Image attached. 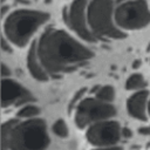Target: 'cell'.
Returning <instances> with one entry per match:
<instances>
[{
	"label": "cell",
	"instance_id": "cell-1",
	"mask_svg": "<svg viewBox=\"0 0 150 150\" xmlns=\"http://www.w3.org/2000/svg\"><path fill=\"white\" fill-rule=\"evenodd\" d=\"M39 60L47 74L59 76L71 71L93 56V52L62 29L46 30L36 42Z\"/></svg>",
	"mask_w": 150,
	"mask_h": 150
},
{
	"label": "cell",
	"instance_id": "cell-2",
	"mask_svg": "<svg viewBox=\"0 0 150 150\" xmlns=\"http://www.w3.org/2000/svg\"><path fill=\"white\" fill-rule=\"evenodd\" d=\"M1 132L2 150H46L49 145L46 123L40 118L11 120L2 124Z\"/></svg>",
	"mask_w": 150,
	"mask_h": 150
},
{
	"label": "cell",
	"instance_id": "cell-3",
	"mask_svg": "<svg viewBox=\"0 0 150 150\" xmlns=\"http://www.w3.org/2000/svg\"><path fill=\"white\" fill-rule=\"evenodd\" d=\"M49 14L34 9H16L5 20L4 30L9 42L18 47H25L33 34L47 21Z\"/></svg>",
	"mask_w": 150,
	"mask_h": 150
},
{
	"label": "cell",
	"instance_id": "cell-4",
	"mask_svg": "<svg viewBox=\"0 0 150 150\" xmlns=\"http://www.w3.org/2000/svg\"><path fill=\"white\" fill-rule=\"evenodd\" d=\"M112 0H91L87 7V21L95 38L122 39L124 34L112 22Z\"/></svg>",
	"mask_w": 150,
	"mask_h": 150
},
{
	"label": "cell",
	"instance_id": "cell-5",
	"mask_svg": "<svg viewBox=\"0 0 150 150\" xmlns=\"http://www.w3.org/2000/svg\"><path fill=\"white\" fill-rule=\"evenodd\" d=\"M115 22L128 30L141 29L150 23V11L145 0H129L120 4L115 11Z\"/></svg>",
	"mask_w": 150,
	"mask_h": 150
},
{
	"label": "cell",
	"instance_id": "cell-6",
	"mask_svg": "<svg viewBox=\"0 0 150 150\" xmlns=\"http://www.w3.org/2000/svg\"><path fill=\"white\" fill-rule=\"evenodd\" d=\"M116 109L112 104L103 102L98 98L86 97L79 102L74 114V121L76 125L82 129L90 127L94 123L107 121L108 118L115 116Z\"/></svg>",
	"mask_w": 150,
	"mask_h": 150
},
{
	"label": "cell",
	"instance_id": "cell-7",
	"mask_svg": "<svg viewBox=\"0 0 150 150\" xmlns=\"http://www.w3.org/2000/svg\"><path fill=\"white\" fill-rule=\"evenodd\" d=\"M88 7V0H75L70 5L69 9H63V20L68 27L75 32L81 39L94 42L95 35L91 33L86 20V8Z\"/></svg>",
	"mask_w": 150,
	"mask_h": 150
},
{
	"label": "cell",
	"instance_id": "cell-8",
	"mask_svg": "<svg viewBox=\"0 0 150 150\" xmlns=\"http://www.w3.org/2000/svg\"><path fill=\"white\" fill-rule=\"evenodd\" d=\"M87 139L98 146L116 144L122 137V128L116 121H101L91 124L87 130Z\"/></svg>",
	"mask_w": 150,
	"mask_h": 150
},
{
	"label": "cell",
	"instance_id": "cell-9",
	"mask_svg": "<svg viewBox=\"0 0 150 150\" xmlns=\"http://www.w3.org/2000/svg\"><path fill=\"white\" fill-rule=\"evenodd\" d=\"M33 101L30 93L23 88L18 82L11 79H4L1 82V104L2 107H8L12 104H28Z\"/></svg>",
	"mask_w": 150,
	"mask_h": 150
},
{
	"label": "cell",
	"instance_id": "cell-10",
	"mask_svg": "<svg viewBox=\"0 0 150 150\" xmlns=\"http://www.w3.org/2000/svg\"><path fill=\"white\" fill-rule=\"evenodd\" d=\"M149 93L148 90H138L132 94L127 101V110L130 116L139 121H146V103Z\"/></svg>",
	"mask_w": 150,
	"mask_h": 150
},
{
	"label": "cell",
	"instance_id": "cell-11",
	"mask_svg": "<svg viewBox=\"0 0 150 150\" xmlns=\"http://www.w3.org/2000/svg\"><path fill=\"white\" fill-rule=\"evenodd\" d=\"M27 68L35 80H38V81H47L48 80V74L43 69V67L39 60V56H38L36 42L32 45V47L29 48V52L27 54Z\"/></svg>",
	"mask_w": 150,
	"mask_h": 150
},
{
	"label": "cell",
	"instance_id": "cell-12",
	"mask_svg": "<svg viewBox=\"0 0 150 150\" xmlns=\"http://www.w3.org/2000/svg\"><path fill=\"white\" fill-rule=\"evenodd\" d=\"M145 86H146V82H145L144 77L137 73L130 75L125 83V88L128 90H137V89L142 90V89H144Z\"/></svg>",
	"mask_w": 150,
	"mask_h": 150
},
{
	"label": "cell",
	"instance_id": "cell-13",
	"mask_svg": "<svg viewBox=\"0 0 150 150\" xmlns=\"http://www.w3.org/2000/svg\"><path fill=\"white\" fill-rule=\"evenodd\" d=\"M40 114V109L39 107L34 105V104H25L16 114L18 117L20 118H32L34 116H38Z\"/></svg>",
	"mask_w": 150,
	"mask_h": 150
},
{
	"label": "cell",
	"instance_id": "cell-14",
	"mask_svg": "<svg viewBox=\"0 0 150 150\" xmlns=\"http://www.w3.org/2000/svg\"><path fill=\"white\" fill-rule=\"evenodd\" d=\"M115 97V90L112 87L110 86H104V87H101L97 91H96V98L103 101V102H110L112 101Z\"/></svg>",
	"mask_w": 150,
	"mask_h": 150
},
{
	"label": "cell",
	"instance_id": "cell-15",
	"mask_svg": "<svg viewBox=\"0 0 150 150\" xmlns=\"http://www.w3.org/2000/svg\"><path fill=\"white\" fill-rule=\"evenodd\" d=\"M53 131L55 135H57L61 138H64L68 136V127L63 120H57L53 124Z\"/></svg>",
	"mask_w": 150,
	"mask_h": 150
},
{
	"label": "cell",
	"instance_id": "cell-16",
	"mask_svg": "<svg viewBox=\"0 0 150 150\" xmlns=\"http://www.w3.org/2000/svg\"><path fill=\"white\" fill-rule=\"evenodd\" d=\"M122 136H123L124 138H130V137L132 136V131H131L129 128L124 127V128H122Z\"/></svg>",
	"mask_w": 150,
	"mask_h": 150
},
{
	"label": "cell",
	"instance_id": "cell-17",
	"mask_svg": "<svg viewBox=\"0 0 150 150\" xmlns=\"http://www.w3.org/2000/svg\"><path fill=\"white\" fill-rule=\"evenodd\" d=\"M1 48H2V50H4V52H7V53L12 52V48L9 47V43H7V42H6L5 38H2V41H1Z\"/></svg>",
	"mask_w": 150,
	"mask_h": 150
},
{
	"label": "cell",
	"instance_id": "cell-18",
	"mask_svg": "<svg viewBox=\"0 0 150 150\" xmlns=\"http://www.w3.org/2000/svg\"><path fill=\"white\" fill-rule=\"evenodd\" d=\"M138 132L144 136H150V127H142L138 129Z\"/></svg>",
	"mask_w": 150,
	"mask_h": 150
},
{
	"label": "cell",
	"instance_id": "cell-19",
	"mask_svg": "<svg viewBox=\"0 0 150 150\" xmlns=\"http://www.w3.org/2000/svg\"><path fill=\"white\" fill-rule=\"evenodd\" d=\"M94 150H122L120 146H100Z\"/></svg>",
	"mask_w": 150,
	"mask_h": 150
},
{
	"label": "cell",
	"instance_id": "cell-20",
	"mask_svg": "<svg viewBox=\"0 0 150 150\" xmlns=\"http://www.w3.org/2000/svg\"><path fill=\"white\" fill-rule=\"evenodd\" d=\"M1 74H2V76L5 77L6 75H9L11 74V71H9V69L5 66V64H2V71H1Z\"/></svg>",
	"mask_w": 150,
	"mask_h": 150
},
{
	"label": "cell",
	"instance_id": "cell-21",
	"mask_svg": "<svg viewBox=\"0 0 150 150\" xmlns=\"http://www.w3.org/2000/svg\"><path fill=\"white\" fill-rule=\"evenodd\" d=\"M148 112H149V115H150V101H149V104H148Z\"/></svg>",
	"mask_w": 150,
	"mask_h": 150
},
{
	"label": "cell",
	"instance_id": "cell-22",
	"mask_svg": "<svg viewBox=\"0 0 150 150\" xmlns=\"http://www.w3.org/2000/svg\"><path fill=\"white\" fill-rule=\"evenodd\" d=\"M120 4H122V2H125V1H129V0H117Z\"/></svg>",
	"mask_w": 150,
	"mask_h": 150
}]
</instances>
